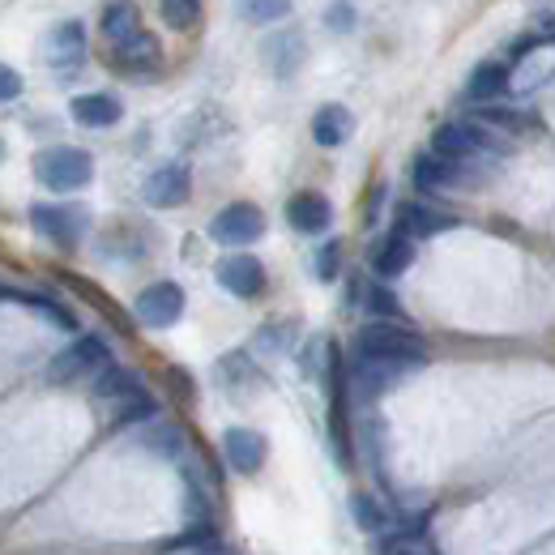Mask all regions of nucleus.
Here are the masks:
<instances>
[{"mask_svg":"<svg viewBox=\"0 0 555 555\" xmlns=\"http://www.w3.org/2000/svg\"><path fill=\"white\" fill-rule=\"evenodd\" d=\"M355 355L359 359H376V363H402V368H423L427 359V346L423 338L410 325H389V321H372L359 329V342H355Z\"/></svg>","mask_w":555,"mask_h":555,"instance_id":"nucleus-1","label":"nucleus"},{"mask_svg":"<svg viewBox=\"0 0 555 555\" xmlns=\"http://www.w3.org/2000/svg\"><path fill=\"white\" fill-rule=\"evenodd\" d=\"M35 180L52 193H77L94 180V158L77 146H52L35 154Z\"/></svg>","mask_w":555,"mask_h":555,"instance_id":"nucleus-2","label":"nucleus"},{"mask_svg":"<svg viewBox=\"0 0 555 555\" xmlns=\"http://www.w3.org/2000/svg\"><path fill=\"white\" fill-rule=\"evenodd\" d=\"M111 368V351L103 346V338H77L69 351H60L52 363H47V380L52 385H73V380H86V376H103Z\"/></svg>","mask_w":555,"mask_h":555,"instance_id":"nucleus-3","label":"nucleus"},{"mask_svg":"<svg viewBox=\"0 0 555 555\" xmlns=\"http://www.w3.org/2000/svg\"><path fill=\"white\" fill-rule=\"evenodd\" d=\"M265 235V214L257 210L252 201H235L227 210H218L210 222V240L222 248H244V244H257Z\"/></svg>","mask_w":555,"mask_h":555,"instance_id":"nucleus-4","label":"nucleus"},{"mask_svg":"<svg viewBox=\"0 0 555 555\" xmlns=\"http://www.w3.org/2000/svg\"><path fill=\"white\" fill-rule=\"evenodd\" d=\"M30 222H35V231L43 235V240H52L60 248H73L77 240H82L90 214L77 210V205H35V210H30Z\"/></svg>","mask_w":555,"mask_h":555,"instance_id":"nucleus-5","label":"nucleus"},{"mask_svg":"<svg viewBox=\"0 0 555 555\" xmlns=\"http://www.w3.org/2000/svg\"><path fill=\"white\" fill-rule=\"evenodd\" d=\"M188 193H193V176H188L184 163H167L146 176V184H141V201L150 205V210H176V205L188 201Z\"/></svg>","mask_w":555,"mask_h":555,"instance_id":"nucleus-6","label":"nucleus"},{"mask_svg":"<svg viewBox=\"0 0 555 555\" xmlns=\"http://www.w3.org/2000/svg\"><path fill=\"white\" fill-rule=\"evenodd\" d=\"M474 150L496 154L504 146H500V137H491L483 129V124H444V129H436V137H432V154H440V158H470Z\"/></svg>","mask_w":555,"mask_h":555,"instance_id":"nucleus-7","label":"nucleus"},{"mask_svg":"<svg viewBox=\"0 0 555 555\" xmlns=\"http://www.w3.org/2000/svg\"><path fill=\"white\" fill-rule=\"evenodd\" d=\"M180 316H184V291L176 282H154V287H146L137 295V321L141 325L167 329V325H176Z\"/></svg>","mask_w":555,"mask_h":555,"instance_id":"nucleus-8","label":"nucleus"},{"mask_svg":"<svg viewBox=\"0 0 555 555\" xmlns=\"http://www.w3.org/2000/svg\"><path fill=\"white\" fill-rule=\"evenodd\" d=\"M214 278H218V287H227V295H235V299H257L265 287V269L257 257H248V252L222 257Z\"/></svg>","mask_w":555,"mask_h":555,"instance_id":"nucleus-9","label":"nucleus"},{"mask_svg":"<svg viewBox=\"0 0 555 555\" xmlns=\"http://www.w3.org/2000/svg\"><path fill=\"white\" fill-rule=\"evenodd\" d=\"M222 453H227V466L235 474H257L265 466L269 444L261 432H252V427H227V432H222Z\"/></svg>","mask_w":555,"mask_h":555,"instance_id":"nucleus-10","label":"nucleus"},{"mask_svg":"<svg viewBox=\"0 0 555 555\" xmlns=\"http://www.w3.org/2000/svg\"><path fill=\"white\" fill-rule=\"evenodd\" d=\"M449 227H453L449 214L427 210V205H419V201H406V205H398V214H393V235H402V240H410V244L427 240V235H440Z\"/></svg>","mask_w":555,"mask_h":555,"instance_id":"nucleus-11","label":"nucleus"},{"mask_svg":"<svg viewBox=\"0 0 555 555\" xmlns=\"http://www.w3.org/2000/svg\"><path fill=\"white\" fill-rule=\"evenodd\" d=\"M86 56V26L82 22H56V30L43 39V60L56 69H73Z\"/></svg>","mask_w":555,"mask_h":555,"instance_id":"nucleus-12","label":"nucleus"},{"mask_svg":"<svg viewBox=\"0 0 555 555\" xmlns=\"http://www.w3.org/2000/svg\"><path fill=\"white\" fill-rule=\"evenodd\" d=\"M69 116L77 124H86V129H111V124H120L124 103L107 90H90V94H77V99L69 103Z\"/></svg>","mask_w":555,"mask_h":555,"instance_id":"nucleus-13","label":"nucleus"},{"mask_svg":"<svg viewBox=\"0 0 555 555\" xmlns=\"http://www.w3.org/2000/svg\"><path fill=\"white\" fill-rule=\"evenodd\" d=\"M470 171H466V158H440V154H423L415 163V188L419 193H436V188H449V184H466Z\"/></svg>","mask_w":555,"mask_h":555,"instance_id":"nucleus-14","label":"nucleus"},{"mask_svg":"<svg viewBox=\"0 0 555 555\" xmlns=\"http://www.w3.org/2000/svg\"><path fill=\"white\" fill-rule=\"evenodd\" d=\"M287 222L295 231H304V235H321V231H329V222H333V205L321 193L304 188V193H295L287 201Z\"/></svg>","mask_w":555,"mask_h":555,"instance_id":"nucleus-15","label":"nucleus"},{"mask_svg":"<svg viewBox=\"0 0 555 555\" xmlns=\"http://www.w3.org/2000/svg\"><path fill=\"white\" fill-rule=\"evenodd\" d=\"M419 368H402V363H376V359H359L355 355V389L363 398H380L385 389H393L398 380H406Z\"/></svg>","mask_w":555,"mask_h":555,"instance_id":"nucleus-16","label":"nucleus"},{"mask_svg":"<svg viewBox=\"0 0 555 555\" xmlns=\"http://www.w3.org/2000/svg\"><path fill=\"white\" fill-rule=\"evenodd\" d=\"M329 376H333V393H329V406H333V444H338V457L351 462V440H346V372H342V355L338 346L329 342Z\"/></svg>","mask_w":555,"mask_h":555,"instance_id":"nucleus-17","label":"nucleus"},{"mask_svg":"<svg viewBox=\"0 0 555 555\" xmlns=\"http://www.w3.org/2000/svg\"><path fill=\"white\" fill-rule=\"evenodd\" d=\"M158 60H163V47H158V39L146 35V30H141L137 39L120 43L116 52H111V65L124 69V73H154Z\"/></svg>","mask_w":555,"mask_h":555,"instance_id":"nucleus-18","label":"nucleus"},{"mask_svg":"<svg viewBox=\"0 0 555 555\" xmlns=\"http://www.w3.org/2000/svg\"><path fill=\"white\" fill-rule=\"evenodd\" d=\"M351 129H355V116L342 103H325L312 116V141H316V146H325V150L342 146V141L351 137Z\"/></svg>","mask_w":555,"mask_h":555,"instance_id":"nucleus-19","label":"nucleus"},{"mask_svg":"<svg viewBox=\"0 0 555 555\" xmlns=\"http://www.w3.org/2000/svg\"><path fill=\"white\" fill-rule=\"evenodd\" d=\"M410 261H415V244L402 240V235H385L376 248H372V269L380 278H398L410 269Z\"/></svg>","mask_w":555,"mask_h":555,"instance_id":"nucleus-20","label":"nucleus"},{"mask_svg":"<svg viewBox=\"0 0 555 555\" xmlns=\"http://www.w3.org/2000/svg\"><path fill=\"white\" fill-rule=\"evenodd\" d=\"M504 90H509V69H504L500 60H487V65H479V69L470 73V82H466V99L487 103V99H500Z\"/></svg>","mask_w":555,"mask_h":555,"instance_id":"nucleus-21","label":"nucleus"},{"mask_svg":"<svg viewBox=\"0 0 555 555\" xmlns=\"http://www.w3.org/2000/svg\"><path fill=\"white\" fill-rule=\"evenodd\" d=\"M5 299L9 304H26V308H35L43 321H52V325H60L65 333H73L77 329V316L65 308V304H56V299H47V295H35V291H18V287H5Z\"/></svg>","mask_w":555,"mask_h":555,"instance_id":"nucleus-22","label":"nucleus"},{"mask_svg":"<svg viewBox=\"0 0 555 555\" xmlns=\"http://www.w3.org/2000/svg\"><path fill=\"white\" fill-rule=\"evenodd\" d=\"M154 415H158V402H154V398H150V393L141 389V385H133V389L120 398V406H116V419H111V423H116V427H133V423H141V419H154Z\"/></svg>","mask_w":555,"mask_h":555,"instance_id":"nucleus-23","label":"nucleus"},{"mask_svg":"<svg viewBox=\"0 0 555 555\" xmlns=\"http://www.w3.org/2000/svg\"><path fill=\"white\" fill-rule=\"evenodd\" d=\"M103 35L116 43V47L129 43V39H137V35H141L137 9H133V5H107V9H103Z\"/></svg>","mask_w":555,"mask_h":555,"instance_id":"nucleus-24","label":"nucleus"},{"mask_svg":"<svg viewBox=\"0 0 555 555\" xmlns=\"http://www.w3.org/2000/svg\"><path fill=\"white\" fill-rule=\"evenodd\" d=\"M158 18H163L171 30H188L201 18V5L197 0H163V5H158Z\"/></svg>","mask_w":555,"mask_h":555,"instance_id":"nucleus-25","label":"nucleus"},{"mask_svg":"<svg viewBox=\"0 0 555 555\" xmlns=\"http://www.w3.org/2000/svg\"><path fill=\"white\" fill-rule=\"evenodd\" d=\"M363 304H368L376 316H398V321H406L398 295H389L385 287H376V282H368V287H363ZM406 325H410V321H406Z\"/></svg>","mask_w":555,"mask_h":555,"instance_id":"nucleus-26","label":"nucleus"},{"mask_svg":"<svg viewBox=\"0 0 555 555\" xmlns=\"http://www.w3.org/2000/svg\"><path fill=\"white\" fill-rule=\"evenodd\" d=\"M60 278H65V282H69L73 291H82V299H90V304L99 308L103 316H111V321H120V312H116V304H111V299H107V295H103L99 287H90L86 278H73V274H60Z\"/></svg>","mask_w":555,"mask_h":555,"instance_id":"nucleus-27","label":"nucleus"},{"mask_svg":"<svg viewBox=\"0 0 555 555\" xmlns=\"http://www.w3.org/2000/svg\"><path fill=\"white\" fill-rule=\"evenodd\" d=\"M287 13H291L287 0H252V5H248L252 22H274V18H287Z\"/></svg>","mask_w":555,"mask_h":555,"instance_id":"nucleus-28","label":"nucleus"},{"mask_svg":"<svg viewBox=\"0 0 555 555\" xmlns=\"http://www.w3.org/2000/svg\"><path fill=\"white\" fill-rule=\"evenodd\" d=\"M351 509H355V521H359V526H372V530L385 526V517H380V509L372 504V496H355Z\"/></svg>","mask_w":555,"mask_h":555,"instance_id":"nucleus-29","label":"nucleus"},{"mask_svg":"<svg viewBox=\"0 0 555 555\" xmlns=\"http://www.w3.org/2000/svg\"><path fill=\"white\" fill-rule=\"evenodd\" d=\"M338 257H342V244H325L321 252H316V278H333L338 274Z\"/></svg>","mask_w":555,"mask_h":555,"instance_id":"nucleus-30","label":"nucleus"},{"mask_svg":"<svg viewBox=\"0 0 555 555\" xmlns=\"http://www.w3.org/2000/svg\"><path fill=\"white\" fill-rule=\"evenodd\" d=\"M325 26H333L338 35H346V30L355 26V9H351V5H329V9H325Z\"/></svg>","mask_w":555,"mask_h":555,"instance_id":"nucleus-31","label":"nucleus"},{"mask_svg":"<svg viewBox=\"0 0 555 555\" xmlns=\"http://www.w3.org/2000/svg\"><path fill=\"white\" fill-rule=\"evenodd\" d=\"M0 94H5V103H13L22 94V77L18 69H0Z\"/></svg>","mask_w":555,"mask_h":555,"instance_id":"nucleus-32","label":"nucleus"},{"mask_svg":"<svg viewBox=\"0 0 555 555\" xmlns=\"http://www.w3.org/2000/svg\"><path fill=\"white\" fill-rule=\"evenodd\" d=\"M167 380L180 389V398H193V380H188L184 372H176V368H171V372H167Z\"/></svg>","mask_w":555,"mask_h":555,"instance_id":"nucleus-33","label":"nucleus"},{"mask_svg":"<svg viewBox=\"0 0 555 555\" xmlns=\"http://www.w3.org/2000/svg\"><path fill=\"white\" fill-rule=\"evenodd\" d=\"M184 555H227V551H218V547H193V551H184Z\"/></svg>","mask_w":555,"mask_h":555,"instance_id":"nucleus-34","label":"nucleus"}]
</instances>
